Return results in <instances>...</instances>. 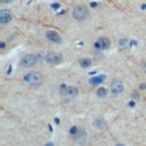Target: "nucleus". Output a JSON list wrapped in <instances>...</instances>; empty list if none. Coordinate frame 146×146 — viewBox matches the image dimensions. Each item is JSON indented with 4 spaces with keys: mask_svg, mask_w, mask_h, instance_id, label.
<instances>
[{
    "mask_svg": "<svg viewBox=\"0 0 146 146\" xmlns=\"http://www.w3.org/2000/svg\"><path fill=\"white\" fill-rule=\"evenodd\" d=\"M2 3H9V2H11L13 0H0Z\"/></svg>",
    "mask_w": 146,
    "mask_h": 146,
    "instance_id": "f3484780",
    "label": "nucleus"
},
{
    "mask_svg": "<svg viewBox=\"0 0 146 146\" xmlns=\"http://www.w3.org/2000/svg\"><path fill=\"white\" fill-rule=\"evenodd\" d=\"M132 97H133V98H138V97H139V95H138V94H133V95H132Z\"/></svg>",
    "mask_w": 146,
    "mask_h": 146,
    "instance_id": "a211bd4d",
    "label": "nucleus"
},
{
    "mask_svg": "<svg viewBox=\"0 0 146 146\" xmlns=\"http://www.w3.org/2000/svg\"><path fill=\"white\" fill-rule=\"evenodd\" d=\"M95 46L98 48V49H108L110 46H111V41L107 36H100L97 42L95 43Z\"/></svg>",
    "mask_w": 146,
    "mask_h": 146,
    "instance_id": "423d86ee",
    "label": "nucleus"
},
{
    "mask_svg": "<svg viewBox=\"0 0 146 146\" xmlns=\"http://www.w3.org/2000/svg\"><path fill=\"white\" fill-rule=\"evenodd\" d=\"M44 59L49 65H58L63 60V55L57 51H50L46 55Z\"/></svg>",
    "mask_w": 146,
    "mask_h": 146,
    "instance_id": "7ed1b4c3",
    "label": "nucleus"
},
{
    "mask_svg": "<svg viewBox=\"0 0 146 146\" xmlns=\"http://www.w3.org/2000/svg\"><path fill=\"white\" fill-rule=\"evenodd\" d=\"M90 65H91V60H90L89 58H82V59H80V66H81V67L87 68V67H89Z\"/></svg>",
    "mask_w": 146,
    "mask_h": 146,
    "instance_id": "2eb2a0df",
    "label": "nucleus"
},
{
    "mask_svg": "<svg viewBox=\"0 0 146 146\" xmlns=\"http://www.w3.org/2000/svg\"><path fill=\"white\" fill-rule=\"evenodd\" d=\"M78 92H79V89L76 87H67L60 91V95L65 100H71L72 98H74L78 95Z\"/></svg>",
    "mask_w": 146,
    "mask_h": 146,
    "instance_id": "39448f33",
    "label": "nucleus"
},
{
    "mask_svg": "<svg viewBox=\"0 0 146 146\" xmlns=\"http://www.w3.org/2000/svg\"><path fill=\"white\" fill-rule=\"evenodd\" d=\"M104 79H105V76L103 75V76H96V78H92V79H90L89 80V83L90 84H99L100 82H103L104 81Z\"/></svg>",
    "mask_w": 146,
    "mask_h": 146,
    "instance_id": "ddd939ff",
    "label": "nucleus"
},
{
    "mask_svg": "<svg viewBox=\"0 0 146 146\" xmlns=\"http://www.w3.org/2000/svg\"><path fill=\"white\" fill-rule=\"evenodd\" d=\"M36 62H38V56L35 54H27L21 59V66L25 68L33 67L36 64Z\"/></svg>",
    "mask_w": 146,
    "mask_h": 146,
    "instance_id": "20e7f679",
    "label": "nucleus"
},
{
    "mask_svg": "<svg viewBox=\"0 0 146 146\" xmlns=\"http://www.w3.org/2000/svg\"><path fill=\"white\" fill-rule=\"evenodd\" d=\"M23 79L27 84L32 87H38L43 82V75L40 72H29L23 76Z\"/></svg>",
    "mask_w": 146,
    "mask_h": 146,
    "instance_id": "f257e3e1",
    "label": "nucleus"
},
{
    "mask_svg": "<svg viewBox=\"0 0 146 146\" xmlns=\"http://www.w3.org/2000/svg\"><path fill=\"white\" fill-rule=\"evenodd\" d=\"M140 88H141V89H145V88H146V86H145V84H144V83H143V84H141V86H140Z\"/></svg>",
    "mask_w": 146,
    "mask_h": 146,
    "instance_id": "6ab92c4d",
    "label": "nucleus"
},
{
    "mask_svg": "<svg viewBox=\"0 0 146 146\" xmlns=\"http://www.w3.org/2000/svg\"><path fill=\"white\" fill-rule=\"evenodd\" d=\"M107 94H108V91H107V89H106V88H104V87H100V88H98V89H97V96H98V97H100V98L106 97V96H107Z\"/></svg>",
    "mask_w": 146,
    "mask_h": 146,
    "instance_id": "4468645a",
    "label": "nucleus"
},
{
    "mask_svg": "<svg viewBox=\"0 0 146 146\" xmlns=\"http://www.w3.org/2000/svg\"><path fill=\"white\" fill-rule=\"evenodd\" d=\"M11 21V14L8 9L0 10V23L1 24H8Z\"/></svg>",
    "mask_w": 146,
    "mask_h": 146,
    "instance_id": "1a4fd4ad",
    "label": "nucleus"
},
{
    "mask_svg": "<svg viewBox=\"0 0 146 146\" xmlns=\"http://www.w3.org/2000/svg\"><path fill=\"white\" fill-rule=\"evenodd\" d=\"M140 67H141V70L146 73V62H141V63H140Z\"/></svg>",
    "mask_w": 146,
    "mask_h": 146,
    "instance_id": "dca6fc26",
    "label": "nucleus"
},
{
    "mask_svg": "<svg viewBox=\"0 0 146 146\" xmlns=\"http://www.w3.org/2000/svg\"><path fill=\"white\" fill-rule=\"evenodd\" d=\"M94 125H95L96 129L103 130V129L106 128L107 123H106V121H105L103 117H97V119H95V121H94Z\"/></svg>",
    "mask_w": 146,
    "mask_h": 146,
    "instance_id": "9d476101",
    "label": "nucleus"
},
{
    "mask_svg": "<svg viewBox=\"0 0 146 146\" xmlns=\"http://www.w3.org/2000/svg\"><path fill=\"white\" fill-rule=\"evenodd\" d=\"M72 15L76 21H84L89 16V9L84 5H78L73 8Z\"/></svg>",
    "mask_w": 146,
    "mask_h": 146,
    "instance_id": "f03ea898",
    "label": "nucleus"
},
{
    "mask_svg": "<svg viewBox=\"0 0 146 146\" xmlns=\"http://www.w3.org/2000/svg\"><path fill=\"white\" fill-rule=\"evenodd\" d=\"M128 46H129V41H128V39L122 38V39H120L119 42H117V47H119V49H121V50L127 49Z\"/></svg>",
    "mask_w": 146,
    "mask_h": 146,
    "instance_id": "f8f14e48",
    "label": "nucleus"
},
{
    "mask_svg": "<svg viewBox=\"0 0 146 146\" xmlns=\"http://www.w3.org/2000/svg\"><path fill=\"white\" fill-rule=\"evenodd\" d=\"M72 137H73V139L76 140V141H82V140H84V139H86V131H84V129H83V128H79L78 131L75 132V135L72 136Z\"/></svg>",
    "mask_w": 146,
    "mask_h": 146,
    "instance_id": "9b49d317",
    "label": "nucleus"
},
{
    "mask_svg": "<svg viewBox=\"0 0 146 146\" xmlns=\"http://www.w3.org/2000/svg\"><path fill=\"white\" fill-rule=\"evenodd\" d=\"M116 146H125V145H123V144H117Z\"/></svg>",
    "mask_w": 146,
    "mask_h": 146,
    "instance_id": "aec40b11",
    "label": "nucleus"
},
{
    "mask_svg": "<svg viewBox=\"0 0 146 146\" xmlns=\"http://www.w3.org/2000/svg\"><path fill=\"white\" fill-rule=\"evenodd\" d=\"M123 83L120 81V80H113L111 82V90L113 94L117 95V94H121L123 91Z\"/></svg>",
    "mask_w": 146,
    "mask_h": 146,
    "instance_id": "0eeeda50",
    "label": "nucleus"
},
{
    "mask_svg": "<svg viewBox=\"0 0 146 146\" xmlns=\"http://www.w3.org/2000/svg\"><path fill=\"white\" fill-rule=\"evenodd\" d=\"M46 38H47L49 41L55 42V43H60V42H62L60 35H59L56 31H47V32H46Z\"/></svg>",
    "mask_w": 146,
    "mask_h": 146,
    "instance_id": "6e6552de",
    "label": "nucleus"
}]
</instances>
